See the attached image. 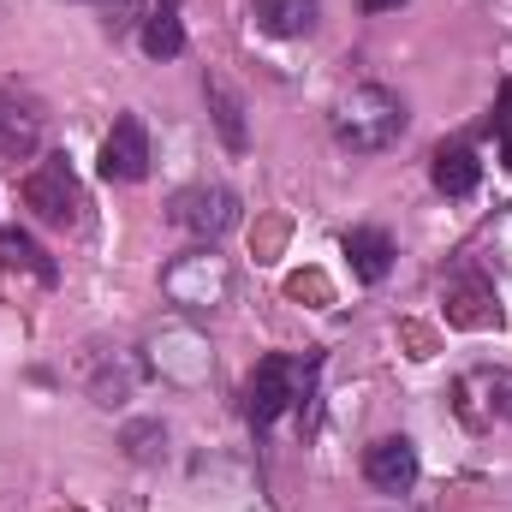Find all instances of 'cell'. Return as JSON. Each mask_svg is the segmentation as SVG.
Returning <instances> with one entry per match:
<instances>
[{
  "label": "cell",
  "mask_w": 512,
  "mask_h": 512,
  "mask_svg": "<svg viewBox=\"0 0 512 512\" xmlns=\"http://www.w3.org/2000/svg\"><path fill=\"white\" fill-rule=\"evenodd\" d=\"M346 256H352V274L358 280H387V268H393V239L376 233V227H352L346 233Z\"/></svg>",
  "instance_id": "10"
},
{
  "label": "cell",
  "mask_w": 512,
  "mask_h": 512,
  "mask_svg": "<svg viewBox=\"0 0 512 512\" xmlns=\"http://www.w3.org/2000/svg\"><path fill=\"white\" fill-rule=\"evenodd\" d=\"M137 12H143V0H108V6H102V24L120 36V30H131V24H137Z\"/></svg>",
  "instance_id": "15"
},
{
  "label": "cell",
  "mask_w": 512,
  "mask_h": 512,
  "mask_svg": "<svg viewBox=\"0 0 512 512\" xmlns=\"http://www.w3.org/2000/svg\"><path fill=\"white\" fill-rule=\"evenodd\" d=\"M256 30H268V36H310L316 30V0H256Z\"/></svg>",
  "instance_id": "9"
},
{
  "label": "cell",
  "mask_w": 512,
  "mask_h": 512,
  "mask_svg": "<svg viewBox=\"0 0 512 512\" xmlns=\"http://www.w3.org/2000/svg\"><path fill=\"white\" fill-rule=\"evenodd\" d=\"M173 221L197 239H221V233L239 227V197L227 185H191V191L173 197Z\"/></svg>",
  "instance_id": "3"
},
{
  "label": "cell",
  "mask_w": 512,
  "mask_h": 512,
  "mask_svg": "<svg viewBox=\"0 0 512 512\" xmlns=\"http://www.w3.org/2000/svg\"><path fill=\"white\" fill-rule=\"evenodd\" d=\"M0 245H6V256H12V262H24V268H36V280H54V262H48V256L36 251V245H30L24 233H6Z\"/></svg>",
  "instance_id": "14"
},
{
  "label": "cell",
  "mask_w": 512,
  "mask_h": 512,
  "mask_svg": "<svg viewBox=\"0 0 512 512\" xmlns=\"http://www.w3.org/2000/svg\"><path fill=\"white\" fill-rule=\"evenodd\" d=\"M143 54H149V60H173V54H185L179 0H167L161 12H149V18H143Z\"/></svg>",
  "instance_id": "12"
},
{
  "label": "cell",
  "mask_w": 512,
  "mask_h": 512,
  "mask_svg": "<svg viewBox=\"0 0 512 512\" xmlns=\"http://www.w3.org/2000/svg\"><path fill=\"white\" fill-rule=\"evenodd\" d=\"M126 441H131V459H149V453H155L149 441H161V429H155V423H137V429H131Z\"/></svg>",
  "instance_id": "16"
},
{
  "label": "cell",
  "mask_w": 512,
  "mask_h": 512,
  "mask_svg": "<svg viewBox=\"0 0 512 512\" xmlns=\"http://www.w3.org/2000/svg\"><path fill=\"white\" fill-rule=\"evenodd\" d=\"M292 399H298L292 393V364L286 358H262L251 370V382H245V417H251L256 429H268Z\"/></svg>",
  "instance_id": "5"
},
{
  "label": "cell",
  "mask_w": 512,
  "mask_h": 512,
  "mask_svg": "<svg viewBox=\"0 0 512 512\" xmlns=\"http://www.w3.org/2000/svg\"><path fill=\"white\" fill-rule=\"evenodd\" d=\"M489 298H495V292H489L477 274H465V280H453V292H447V316H453L459 328H483V322H495Z\"/></svg>",
  "instance_id": "13"
},
{
  "label": "cell",
  "mask_w": 512,
  "mask_h": 512,
  "mask_svg": "<svg viewBox=\"0 0 512 512\" xmlns=\"http://www.w3.org/2000/svg\"><path fill=\"white\" fill-rule=\"evenodd\" d=\"M149 173V131L137 114H120L114 131L102 137V179H114V185H137Z\"/></svg>",
  "instance_id": "4"
},
{
  "label": "cell",
  "mask_w": 512,
  "mask_h": 512,
  "mask_svg": "<svg viewBox=\"0 0 512 512\" xmlns=\"http://www.w3.org/2000/svg\"><path fill=\"white\" fill-rule=\"evenodd\" d=\"M477 179H483L477 149H465V143H441V149H435V191H441V197H471Z\"/></svg>",
  "instance_id": "8"
},
{
  "label": "cell",
  "mask_w": 512,
  "mask_h": 512,
  "mask_svg": "<svg viewBox=\"0 0 512 512\" xmlns=\"http://www.w3.org/2000/svg\"><path fill=\"white\" fill-rule=\"evenodd\" d=\"M364 12H393V6H405V0H358Z\"/></svg>",
  "instance_id": "18"
},
{
  "label": "cell",
  "mask_w": 512,
  "mask_h": 512,
  "mask_svg": "<svg viewBox=\"0 0 512 512\" xmlns=\"http://www.w3.org/2000/svg\"><path fill=\"white\" fill-rule=\"evenodd\" d=\"M36 149H42V114H36V102L0 90V161L18 167V161H30Z\"/></svg>",
  "instance_id": "6"
},
{
  "label": "cell",
  "mask_w": 512,
  "mask_h": 512,
  "mask_svg": "<svg viewBox=\"0 0 512 512\" xmlns=\"http://www.w3.org/2000/svg\"><path fill=\"white\" fill-rule=\"evenodd\" d=\"M24 209L42 227H78L84 221V191H78V173L66 155H42L24 173Z\"/></svg>",
  "instance_id": "2"
},
{
  "label": "cell",
  "mask_w": 512,
  "mask_h": 512,
  "mask_svg": "<svg viewBox=\"0 0 512 512\" xmlns=\"http://www.w3.org/2000/svg\"><path fill=\"white\" fill-rule=\"evenodd\" d=\"M501 161H507V167H512V126L501 131Z\"/></svg>",
  "instance_id": "19"
},
{
  "label": "cell",
  "mask_w": 512,
  "mask_h": 512,
  "mask_svg": "<svg viewBox=\"0 0 512 512\" xmlns=\"http://www.w3.org/2000/svg\"><path fill=\"white\" fill-rule=\"evenodd\" d=\"M489 399H495L501 417H512V376H489Z\"/></svg>",
  "instance_id": "17"
},
{
  "label": "cell",
  "mask_w": 512,
  "mask_h": 512,
  "mask_svg": "<svg viewBox=\"0 0 512 512\" xmlns=\"http://www.w3.org/2000/svg\"><path fill=\"white\" fill-rule=\"evenodd\" d=\"M334 137L352 155H382V149H393L405 137V102L387 84H358L334 108Z\"/></svg>",
  "instance_id": "1"
},
{
  "label": "cell",
  "mask_w": 512,
  "mask_h": 512,
  "mask_svg": "<svg viewBox=\"0 0 512 512\" xmlns=\"http://www.w3.org/2000/svg\"><path fill=\"white\" fill-rule=\"evenodd\" d=\"M364 477H370V489H382V495H405V489L417 483V447H411L405 435H382V441L364 453Z\"/></svg>",
  "instance_id": "7"
},
{
  "label": "cell",
  "mask_w": 512,
  "mask_h": 512,
  "mask_svg": "<svg viewBox=\"0 0 512 512\" xmlns=\"http://www.w3.org/2000/svg\"><path fill=\"white\" fill-rule=\"evenodd\" d=\"M203 90H209V114H215V126H221V143L239 155V149L251 143V131H245V102H239V96H233V84H227V78H215V72L203 78Z\"/></svg>",
  "instance_id": "11"
}]
</instances>
